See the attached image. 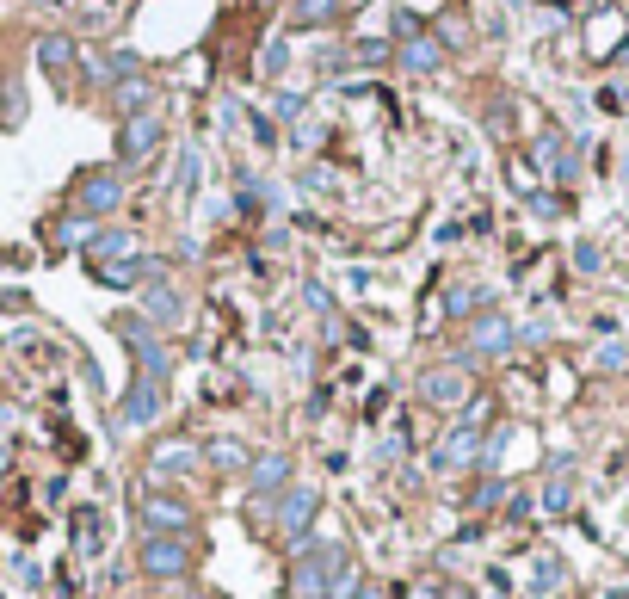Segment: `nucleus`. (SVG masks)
Segmentation results:
<instances>
[{
	"label": "nucleus",
	"mask_w": 629,
	"mask_h": 599,
	"mask_svg": "<svg viewBox=\"0 0 629 599\" xmlns=\"http://www.w3.org/2000/svg\"><path fill=\"white\" fill-rule=\"evenodd\" d=\"M438 599H469V593H463L457 581H438Z\"/></svg>",
	"instance_id": "29"
},
{
	"label": "nucleus",
	"mask_w": 629,
	"mask_h": 599,
	"mask_svg": "<svg viewBox=\"0 0 629 599\" xmlns=\"http://www.w3.org/2000/svg\"><path fill=\"white\" fill-rule=\"evenodd\" d=\"M167 414V383L161 377H136L130 390H124V402H118V420L130 433H142V427H155V420Z\"/></svg>",
	"instance_id": "5"
},
{
	"label": "nucleus",
	"mask_w": 629,
	"mask_h": 599,
	"mask_svg": "<svg viewBox=\"0 0 629 599\" xmlns=\"http://www.w3.org/2000/svg\"><path fill=\"white\" fill-rule=\"evenodd\" d=\"M87 260H93V266L136 260V235H130V229H93V241H87Z\"/></svg>",
	"instance_id": "13"
},
{
	"label": "nucleus",
	"mask_w": 629,
	"mask_h": 599,
	"mask_svg": "<svg viewBox=\"0 0 629 599\" xmlns=\"http://www.w3.org/2000/svg\"><path fill=\"white\" fill-rule=\"evenodd\" d=\"M198 457H204V445H198V439H173V445H161L155 457H148V470H192Z\"/></svg>",
	"instance_id": "16"
},
{
	"label": "nucleus",
	"mask_w": 629,
	"mask_h": 599,
	"mask_svg": "<svg viewBox=\"0 0 629 599\" xmlns=\"http://www.w3.org/2000/svg\"><path fill=\"white\" fill-rule=\"evenodd\" d=\"M118 204H124V180L111 167H93V173L74 180V210H81V217H111Z\"/></svg>",
	"instance_id": "6"
},
{
	"label": "nucleus",
	"mask_w": 629,
	"mask_h": 599,
	"mask_svg": "<svg viewBox=\"0 0 629 599\" xmlns=\"http://www.w3.org/2000/svg\"><path fill=\"white\" fill-rule=\"evenodd\" d=\"M407 599H438V581H420V587L407 593Z\"/></svg>",
	"instance_id": "31"
},
{
	"label": "nucleus",
	"mask_w": 629,
	"mask_h": 599,
	"mask_svg": "<svg viewBox=\"0 0 629 599\" xmlns=\"http://www.w3.org/2000/svg\"><path fill=\"white\" fill-rule=\"evenodd\" d=\"M161 136H167V124H161L155 112H136V118H124V124H118V161H124V167L148 161V155L161 149Z\"/></svg>",
	"instance_id": "9"
},
{
	"label": "nucleus",
	"mask_w": 629,
	"mask_h": 599,
	"mask_svg": "<svg viewBox=\"0 0 629 599\" xmlns=\"http://www.w3.org/2000/svg\"><path fill=\"white\" fill-rule=\"evenodd\" d=\"M346 7H358V0H346Z\"/></svg>",
	"instance_id": "33"
},
{
	"label": "nucleus",
	"mask_w": 629,
	"mask_h": 599,
	"mask_svg": "<svg viewBox=\"0 0 629 599\" xmlns=\"http://www.w3.org/2000/svg\"><path fill=\"white\" fill-rule=\"evenodd\" d=\"M333 13H340V0H296V7H290V25H327Z\"/></svg>",
	"instance_id": "22"
},
{
	"label": "nucleus",
	"mask_w": 629,
	"mask_h": 599,
	"mask_svg": "<svg viewBox=\"0 0 629 599\" xmlns=\"http://www.w3.org/2000/svg\"><path fill=\"white\" fill-rule=\"evenodd\" d=\"M352 56H358V62H364V68H377V62H383V56H389V44H383V38H364V44H358V50H352Z\"/></svg>",
	"instance_id": "25"
},
{
	"label": "nucleus",
	"mask_w": 629,
	"mask_h": 599,
	"mask_svg": "<svg viewBox=\"0 0 629 599\" xmlns=\"http://www.w3.org/2000/svg\"><path fill=\"white\" fill-rule=\"evenodd\" d=\"M333 556H346L340 544H315L290 562V575H284V593L290 599H327V575H333Z\"/></svg>",
	"instance_id": "4"
},
{
	"label": "nucleus",
	"mask_w": 629,
	"mask_h": 599,
	"mask_svg": "<svg viewBox=\"0 0 629 599\" xmlns=\"http://www.w3.org/2000/svg\"><path fill=\"white\" fill-rule=\"evenodd\" d=\"M475 457H481V433H475V427L444 433V445H438V464H444V470H463V464H475Z\"/></svg>",
	"instance_id": "14"
},
{
	"label": "nucleus",
	"mask_w": 629,
	"mask_h": 599,
	"mask_svg": "<svg viewBox=\"0 0 629 599\" xmlns=\"http://www.w3.org/2000/svg\"><path fill=\"white\" fill-rule=\"evenodd\" d=\"M179 309H185V303H179L173 285H155V291L142 297V315H155V322H179Z\"/></svg>",
	"instance_id": "20"
},
{
	"label": "nucleus",
	"mask_w": 629,
	"mask_h": 599,
	"mask_svg": "<svg viewBox=\"0 0 629 599\" xmlns=\"http://www.w3.org/2000/svg\"><path fill=\"white\" fill-rule=\"evenodd\" d=\"M488 297H494V291H481V285H457V291H451V303H444V315H457V322H475Z\"/></svg>",
	"instance_id": "19"
},
{
	"label": "nucleus",
	"mask_w": 629,
	"mask_h": 599,
	"mask_svg": "<svg viewBox=\"0 0 629 599\" xmlns=\"http://www.w3.org/2000/svg\"><path fill=\"white\" fill-rule=\"evenodd\" d=\"M148 105H155V81L148 75H124L118 87H111V112L118 118H136V112H148Z\"/></svg>",
	"instance_id": "12"
},
{
	"label": "nucleus",
	"mask_w": 629,
	"mask_h": 599,
	"mask_svg": "<svg viewBox=\"0 0 629 599\" xmlns=\"http://www.w3.org/2000/svg\"><path fill=\"white\" fill-rule=\"evenodd\" d=\"M204 451H210V464H229V470H247V457H253L247 445H229V439H216V445H204Z\"/></svg>",
	"instance_id": "23"
},
{
	"label": "nucleus",
	"mask_w": 629,
	"mask_h": 599,
	"mask_svg": "<svg viewBox=\"0 0 629 599\" xmlns=\"http://www.w3.org/2000/svg\"><path fill=\"white\" fill-rule=\"evenodd\" d=\"M37 62H44L50 75H68V68H74V38H44V44H37Z\"/></svg>",
	"instance_id": "21"
},
{
	"label": "nucleus",
	"mask_w": 629,
	"mask_h": 599,
	"mask_svg": "<svg viewBox=\"0 0 629 599\" xmlns=\"http://www.w3.org/2000/svg\"><path fill=\"white\" fill-rule=\"evenodd\" d=\"M562 507H574V488H568V482H549V495H543V513H562Z\"/></svg>",
	"instance_id": "24"
},
{
	"label": "nucleus",
	"mask_w": 629,
	"mask_h": 599,
	"mask_svg": "<svg viewBox=\"0 0 629 599\" xmlns=\"http://www.w3.org/2000/svg\"><path fill=\"white\" fill-rule=\"evenodd\" d=\"M512 346H518V328L506 322L500 309L469 322V352H475V359H500V352H512Z\"/></svg>",
	"instance_id": "11"
},
{
	"label": "nucleus",
	"mask_w": 629,
	"mask_h": 599,
	"mask_svg": "<svg viewBox=\"0 0 629 599\" xmlns=\"http://www.w3.org/2000/svg\"><path fill=\"white\" fill-rule=\"evenodd\" d=\"M358 599H389V587H383V581H364V593H358Z\"/></svg>",
	"instance_id": "30"
},
{
	"label": "nucleus",
	"mask_w": 629,
	"mask_h": 599,
	"mask_svg": "<svg viewBox=\"0 0 629 599\" xmlns=\"http://www.w3.org/2000/svg\"><path fill=\"white\" fill-rule=\"evenodd\" d=\"M136 519H142V532H167V538H192L198 532V513L179 495H161V488H136Z\"/></svg>",
	"instance_id": "2"
},
{
	"label": "nucleus",
	"mask_w": 629,
	"mask_h": 599,
	"mask_svg": "<svg viewBox=\"0 0 629 599\" xmlns=\"http://www.w3.org/2000/svg\"><path fill=\"white\" fill-rule=\"evenodd\" d=\"M315 513H321V495H315V488H284V495H278V532L284 538H309V525H315Z\"/></svg>",
	"instance_id": "10"
},
{
	"label": "nucleus",
	"mask_w": 629,
	"mask_h": 599,
	"mask_svg": "<svg viewBox=\"0 0 629 599\" xmlns=\"http://www.w3.org/2000/svg\"><path fill=\"white\" fill-rule=\"evenodd\" d=\"M364 593V575L352 556H333V575H327V599H358Z\"/></svg>",
	"instance_id": "17"
},
{
	"label": "nucleus",
	"mask_w": 629,
	"mask_h": 599,
	"mask_svg": "<svg viewBox=\"0 0 629 599\" xmlns=\"http://www.w3.org/2000/svg\"><path fill=\"white\" fill-rule=\"evenodd\" d=\"M574 266H580V272H599V266H605V254L592 248V241H580V248H574Z\"/></svg>",
	"instance_id": "27"
},
{
	"label": "nucleus",
	"mask_w": 629,
	"mask_h": 599,
	"mask_svg": "<svg viewBox=\"0 0 629 599\" xmlns=\"http://www.w3.org/2000/svg\"><path fill=\"white\" fill-rule=\"evenodd\" d=\"M629 365V346H599V371H623Z\"/></svg>",
	"instance_id": "28"
},
{
	"label": "nucleus",
	"mask_w": 629,
	"mask_h": 599,
	"mask_svg": "<svg viewBox=\"0 0 629 599\" xmlns=\"http://www.w3.org/2000/svg\"><path fill=\"white\" fill-rule=\"evenodd\" d=\"M401 62L414 68V75H432V68H444V44H438V38H426V31H414V38L401 44Z\"/></svg>",
	"instance_id": "15"
},
{
	"label": "nucleus",
	"mask_w": 629,
	"mask_h": 599,
	"mask_svg": "<svg viewBox=\"0 0 629 599\" xmlns=\"http://www.w3.org/2000/svg\"><path fill=\"white\" fill-rule=\"evenodd\" d=\"M142 575H155V581H185L192 575V538H167V532H142Z\"/></svg>",
	"instance_id": "3"
},
{
	"label": "nucleus",
	"mask_w": 629,
	"mask_h": 599,
	"mask_svg": "<svg viewBox=\"0 0 629 599\" xmlns=\"http://www.w3.org/2000/svg\"><path fill=\"white\" fill-rule=\"evenodd\" d=\"M303 297H309V309L333 315V291H327V285H315V278H309V285H303Z\"/></svg>",
	"instance_id": "26"
},
{
	"label": "nucleus",
	"mask_w": 629,
	"mask_h": 599,
	"mask_svg": "<svg viewBox=\"0 0 629 599\" xmlns=\"http://www.w3.org/2000/svg\"><path fill=\"white\" fill-rule=\"evenodd\" d=\"M74 544H81V556L105 550V513H93V507H81V513H74Z\"/></svg>",
	"instance_id": "18"
},
{
	"label": "nucleus",
	"mask_w": 629,
	"mask_h": 599,
	"mask_svg": "<svg viewBox=\"0 0 629 599\" xmlns=\"http://www.w3.org/2000/svg\"><path fill=\"white\" fill-rule=\"evenodd\" d=\"M111 334H118L130 346V359H136V377H173V346L155 334V322L148 315H111Z\"/></svg>",
	"instance_id": "1"
},
{
	"label": "nucleus",
	"mask_w": 629,
	"mask_h": 599,
	"mask_svg": "<svg viewBox=\"0 0 629 599\" xmlns=\"http://www.w3.org/2000/svg\"><path fill=\"white\" fill-rule=\"evenodd\" d=\"M420 402L426 408H463L469 402V371L463 365H432V371H420Z\"/></svg>",
	"instance_id": "8"
},
{
	"label": "nucleus",
	"mask_w": 629,
	"mask_h": 599,
	"mask_svg": "<svg viewBox=\"0 0 629 599\" xmlns=\"http://www.w3.org/2000/svg\"><path fill=\"white\" fill-rule=\"evenodd\" d=\"M13 427V408H0V433H7Z\"/></svg>",
	"instance_id": "32"
},
{
	"label": "nucleus",
	"mask_w": 629,
	"mask_h": 599,
	"mask_svg": "<svg viewBox=\"0 0 629 599\" xmlns=\"http://www.w3.org/2000/svg\"><path fill=\"white\" fill-rule=\"evenodd\" d=\"M290 482H296V464H290L284 451H253L247 457V495L253 501H278Z\"/></svg>",
	"instance_id": "7"
}]
</instances>
